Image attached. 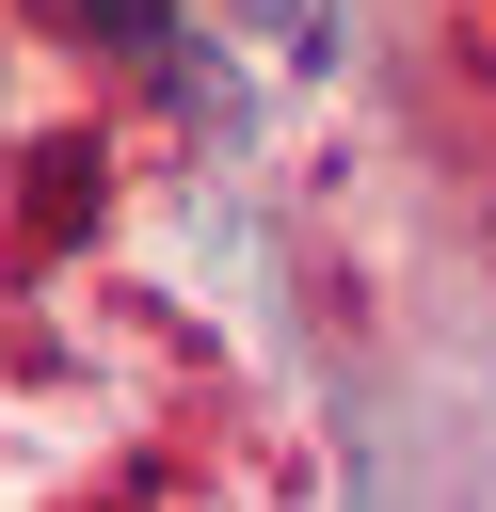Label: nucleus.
<instances>
[{
    "label": "nucleus",
    "instance_id": "nucleus-1",
    "mask_svg": "<svg viewBox=\"0 0 496 512\" xmlns=\"http://www.w3.org/2000/svg\"><path fill=\"white\" fill-rule=\"evenodd\" d=\"M80 48H112V64H160L176 80V0H48Z\"/></svg>",
    "mask_w": 496,
    "mask_h": 512
}]
</instances>
